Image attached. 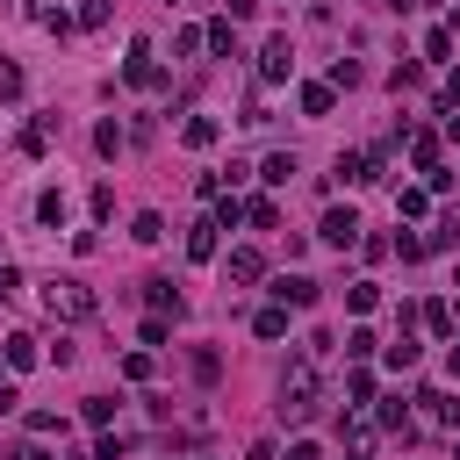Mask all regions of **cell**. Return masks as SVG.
Listing matches in <instances>:
<instances>
[{
    "mask_svg": "<svg viewBox=\"0 0 460 460\" xmlns=\"http://www.w3.org/2000/svg\"><path fill=\"white\" fill-rule=\"evenodd\" d=\"M273 295H280L288 310H310V303H317V280H310V273H288V280H273Z\"/></svg>",
    "mask_w": 460,
    "mask_h": 460,
    "instance_id": "52a82bcc",
    "label": "cell"
},
{
    "mask_svg": "<svg viewBox=\"0 0 460 460\" xmlns=\"http://www.w3.org/2000/svg\"><path fill=\"white\" fill-rule=\"evenodd\" d=\"M288 172H295V158H288V151H273V158L259 165V180H273V188H288Z\"/></svg>",
    "mask_w": 460,
    "mask_h": 460,
    "instance_id": "ffe728a7",
    "label": "cell"
},
{
    "mask_svg": "<svg viewBox=\"0 0 460 460\" xmlns=\"http://www.w3.org/2000/svg\"><path fill=\"white\" fill-rule=\"evenodd\" d=\"M130 238H137V245H158V238H165V216H158V209H144V216L130 223Z\"/></svg>",
    "mask_w": 460,
    "mask_h": 460,
    "instance_id": "2e32d148",
    "label": "cell"
},
{
    "mask_svg": "<svg viewBox=\"0 0 460 460\" xmlns=\"http://www.w3.org/2000/svg\"><path fill=\"white\" fill-rule=\"evenodd\" d=\"M425 245H432V252H453V245H460V216H446V223L432 230V238H425Z\"/></svg>",
    "mask_w": 460,
    "mask_h": 460,
    "instance_id": "44dd1931",
    "label": "cell"
},
{
    "mask_svg": "<svg viewBox=\"0 0 460 460\" xmlns=\"http://www.w3.org/2000/svg\"><path fill=\"white\" fill-rule=\"evenodd\" d=\"M259 273H266V259H259L252 245H238V252H230V259H223V280H238V288H252Z\"/></svg>",
    "mask_w": 460,
    "mask_h": 460,
    "instance_id": "5b68a950",
    "label": "cell"
},
{
    "mask_svg": "<svg viewBox=\"0 0 460 460\" xmlns=\"http://www.w3.org/2000/svg\"><path fill=\"white\" fill-rule=\"evenodd\" d=\"M381 425H388V432H410V410H402V395L381 402Z\"/></svg>",
    "mask_w": 460,
    "mask_h": 460,
    "instance_id": "cb8c5ba5",
    "label": "cell"
},
{
    "mask_svg": "<svg viewBox=\"0 0 460 460\" xmlns=\"http://www.w3.org/2000/svg\"><path fill=\"white\" fill-rule=\"evenodd\" d=\"M144 295H151V317H180V310H188L172 280H144Z\"/></svg>",
    "mask_w": 460,
    "mask_h": 460,
    "instance_id": "9c48e42d",
    "label": "cell"
},
{
    "mask_svg": "<svg viewBox=\"0 0 460 460\" xmlns=\"http://www.w3.org/2000/svg\"><path fill=\"white\" fill-rule=\"evenodd\" d=\"M15 460H50V453H43V446H22V453H15Z\"/></svg>",
    "mask_w": 460,
    "mask_h": 460,
    "instance_id": "d6a6232c",
    "label": "cell"
},
{
    "mask_svg": "<svg viewBox=\"0 0 460 460\" xmlns=\"http://www.w3.org/2000/svg\"><path fill=\"white\" fill-rule=\"evenodd\" d=\"M410 360H418V338H410V324H402V338L388 345V367H410Z\"/></svg>",
    "mask_w": 460,
    "mask_h": 460,
    "instance_id": "7402d4cb",
    "label": "cell"
},
{
    "mask_svg": "<svg viewBox=\"0 0 460 460\" xmlns=\"http://www.w3.org/2000/svg\"><path fill=\"white\" fill-rule=\"evenodd\" d=\"M202 36H209V50H223V58H238V29H230V22H209Z\"/></svg>",
    "mask_w": 460,
    "mask_h": 460,
    "instance_id": "d6986e66",
    "label": "cell"
},
{
    "mask_svg": "<svg viewBox=\"0 0 460 460\" xmlns=\"http://www.w3.org/2000/svg\"><path fill=\"white\" fill-rule=\"evenodd\" d=\"M395 209H402V216H425V209H432V195H425V188H402V195H395Z\"/></svg>",
    "mask_w": 460,
    "mask_h": 460,
    "instance_id": "484cf974",
    "label": "cell"
},
{
    "mask_svg": "<svg viewBox=\"0 0 460 460\" xmlns=\"http://www.w3.org/2000/svg\"><path fill=\"white\" fill-rule=\"evenodd\" d=\"M324 245H338V252L360 245V216H353V209H331V216H324Z\"/></svg>",
    "mask_w": 460,
    "mask_h": 460,
    "instance_id": "8992f818",
    "label": "cell"
},
{
    "mask_svg": "<svg viewBox=\"0 0 460 460\" xmlns=\"http://www.w3.org/2000/svg\"><path fill=\"white\" fill-rule=\"evenodd\" d=\"M80 418H87V425H108V418H115V402H108V395H87V402H80Z\"/></svg>",
    "mask_w": 460,
    "mask_h": 460,
    "instance_id": "d4e9b609",
    "label": "cell"
},
{
    "mask_svg": "<svg viewBox=\"0 0 460 460\" xmlns=\"http://www.w3.org/2000/svg\"><path fill=\"white\" fill-rule=\"evenodd\" d=\"M374 303H381V288H374V280H353V288H345V310H360V317H367Z\"/></svg>",
    "mask_w": 460,
    "mask_h": 460,
    "instance_id": "e0dca14e",
    "label": "cell"
},
{
    "mask_svg": "<svg viewBox=\"0 0 460 460\" xmlns=\"http://www.w3.org/2000/svg\"><path fill=\"white\" fill-rule=\"evenodd\" d=\"M331 101H338V87H324V80L303 87V115H331Z\"/></svg>",
    "mask_w": 460,
    "mask_h": 460,
    "instance_id": "ac0fdd59",
    "label": "cell"
},
{
    "mask_svg": "<svg viewBox=\"0 0 460 460\" xmlns=\"http://www.w3.org/2000/svg\"><path fill=\"white\" fill-rule=\"evenodd\" d=\"M425 58H439V65H446V58H453V29H432V36H425Z\"/></svg>",
    "mask_w": 460,
    "mask_h": 460,
    "instance_id": "4316f807",
    "label": "cell"
},
{
    "mask_svg": "<svg viewBox=\"0 0 460 460\" xmlns=\"http://www.w3.org/2000/svg\"><path fill=\"white\" fill-rule=\"evenodd\" d=\"M123 80H130V87H158V80H165V73H158V58H151V43H144V36H137V43H130V58H123Z\"/></svg>",
    "mask_w": 460,
    "mask_h": 460,
    "instance_id": "277c9868",
    "label": "cell"
},
{
    "mask_svg": "<svg viewBox=\"0 0 460 460\" xmlns=\"http://www.w3.org/2000/svg\"><path fill=\"white\" fill-rule=\"evenodd\" d=\"M36 360H43V345H36L29 331H15V338H8V367H36Z\"/></svg>",
    "mask_w": 460,
    "mask_h": 460,
    "instance_id": "4fadbf2b",
    "label": "cell"
},
{
    "mask_svg": "<svg viewBox=\"0 0 460 460\" xmlns=\"http://www.w3.org/2000/svg\"><path fill=\"white\" fill-rule=\"evenodd\" d=\"M418 402H425V418H432V425H460V402H453L446 388H425Z\"/></svg>",
    "mask_w": 460,
    "mask_h": 460,
    "instance_id": "30bf717a",
    "label": "cell"
},
{
    "mask_svg": "<svg viewBox=\"0 0 460 460\" xmlns=\"http://www.w3.org/2000/svg\"><path fill=\"white\" fill-rule=\"evenodd\" d=\"M252 331H259V338H288V303L259 310V317H252Z\"/></svg>",
    "mask_w": 460,
    "mask_h": 460,
    "instance_id": "9a60e30c",
    "label": "cell"
},
{
    "mask_svg": "<svg viewBox=\"0 0 460 460\" xmlns=\"http://www.w3.org/2000/svg\"><path fill=\"white\" fill-rule=\"evenodd\" d=\"M245 216H252V223H259V230H273V223H280V209H273V202H266V195H259V202H245Z\"/></svg>",
    "mask_w": 460,
    "mask_h": 460,
    "instance_id": "83f0119b",
    "label": "cell"
},
{
    "mask_svg": "<svg viewBox=\"0 0 460 460\" xmlns=\"http://www.w3.org/2000/svg\"><path fill=\"white\" fill-rule=\"evenodd\" d=\"M80 22H87V29H101V22H108V0H80Z\"/></svg>",
    "mask_w": 460,
    "mask_h": 460,
    "instance_id": "4dcf8cb0",
    "label": "cell"
},
{
    "mask_svg": "<svg viewBox=\"0 0 460 460\" xmlns=\"http://www.w3.org/2000/svg\"><path fill=\"white\" fill-rule=\"evenodd\" d=\"M22 288V266H0V295H15Z\"/></svg>",
    "mask_w": 460,
    "mask_h": 460,
    "instance_id": "1f68e13d",
    "label": "cell"
},
{
    "mask_svg": "<svg viewBox=\"0 0 460 460\" xmlns=\"http://www.w3.org/2000/svg\"><path fill=\"white\" fill-rule=\"evenodd\" d=\"M180 144H188V151H209V144H216V115H188Z\"/></svg>",
    "mask_w": 460,
    "mask_h": 460,
    "instance_id": "8fae6325",
    "label": "cell"
},
{
    "mask_svg": "<svg viewBox=\"0 0 460 460\" xmlns=\"http://www.w3.org/2000/svg\"><path fill=\"white\" fill-rule=\"evenodd\" d=\"M410 158L432 172V165H439V137H432V130H425V137H410Z\"/></svg>",
    "mask_w": 460,
    "mask_h": 460,
    "instance_id": "603a6c76",
    "label": "cell"
},
{
    "mask_svg": "<svg viewBox=\"0 0 460 460\" xmlns=\"http://www.w3.org/2000/svg\"><path fill=\"white\" fill-rule=\"evenodd\" d=\"M216 230H223V223H216V216H209V223H195V230H188V259H216Z\"/></svg>",
    "mask_w": 460,
    "mask_h": 460,
    "instance_id": "7c38bea8",
    "label": "cell"
},
{
    "mask_svg": "<svg viewBox=\"0 0 460 460\" xmlns=\"http://www.w3.org/2000/svg\"><path fill=\"white\" fill-rule=\"evenodd\" d=\"M453 288H460V273H453Z\"/></svg>",
    "mask_w": 460,
    "mask_h": 460,
    "instance_id": "74e56055",
    "label": "cell"
},
{
    "mask_svg": "<svg viewBox=\"0 0 460 460\" xmlns=\"http://www.w3.org/2000/svg\"><path fill=\"white\" fill-rule=\"evenodd\" d=\"M0 101H22V65H0Z\"/></svg>",
    "mask_w": 460,
    "mask_h": 460,
    "instance_id": "f546056e",
    "label": "cell"
},
{
    "mask_svg": "<svg viewBox=\"0 0 460 460\" xmlns=\"http://www.w3.org/2000/svg\"><path fill=\"white\" fill-rule=\"evenodd\" d=\"M453 331H460V310H453Z\"/></svg>",
    "mask_w": 460,
    "mask_h": 460,
    "instance_id": "d590c367",
    "label": "cell"
},
{
    "mask_svg": "<svg viewBox=\"0 0 460 460\" xmlns=\"http://www.w3.org/2000/svg\"><path fill=\"white\" fill-rule=\"evenodd\" d=\"M43 303H50V317L80 324V317H94V288L73 280V273H58V280H43Z\"/></svg>",
    "mask_w": 460,
    "mask_h": 460,
    "instance_id": "7a4b0ae2",
    "label": "cell"
},
{
    "mask_svg": "<svg viewBox=\"0 0 460 460\" xmlns=\"http://www.w3.org/2000/svg\"><path fill=\"white\" fill-rule=\"evenodd\" d=\"M425 324H432L439 338H453V310H446V303H425Z\"/></svg>",
    "mask_w": 460,
    "mask_h": 460,
    "instance_id": "f1b7e54d",
    "label": "cell"
},
{
    "mask_svg": "<svg viewBox=\"0 0 460 460\" xmlns=\"http://www.w3.org/2000/svg\"><path fill=\"white\" fill-rule=\"evenodd\" d=\"M288 73H295V43H288V36H273V43L259 50V80H266V87H280Z\"/></svg>",
    "mask_w": 460,
    "mask_h": 460,
    "instance_id": "3957f363",
    "label": "cell"
},
{
    "mask_svg": "<svg viewBox=\"0 0 460 460\" xmlns=\"http://www.w3.org/2000/svg\"><path fill=\"white\" fill-rule=\"evenodd\" d=\"M50 130H58V115H36V123L22 130V151H29V158H43V144H50Z\"/></svg>",
    "mask_w": 460,
    "mask_h": 460,
    "instance_id": "5bb4252c",
    "label": "cell"
},
{
    "mask_svg": "<svg viewBox=\"0 0 460 460\" xmlns=\"http://www.w3.org/2000/svg\"><path fill=\"white\" fill-rule=\"evenodd\" d=\"M288 460H317V446H295V453H288Z\"/></svg>",
    "mask_w": 460,
    "mask_h": 460,
    "instance_id": "836d02e7",
    "label": "cell"
},
{
    "mask_svg": "<svg viewBox=\"0 0 460 460\" xmlns=\"http://www.w3.org/2000/svg\"><path fill=\"white\" fill-rule=\"evenodd\" d=\"M280 418H317V360H295L280 374Z\"/></svg>",
    "mask_w": 460,
    "mask_h": 460,
    "instance_id": "6da1fadb",
    "label": "cell"
},
{
    "mask_svg": "<svg viewBox=\"0 0 460 460\" xmlns=\"http://www.w3.org/2000/svg\"><path fill=\"white\" fill-rule=\"evenodd\" d=\"M453 453H460V446H453Z\"/></svg>",
    "mask_w": 460,
    "mask_h": 460,
    "instance_id": "ab89813d",
    "label": "cell"
},
{
    "mask_svg": "<svg viewBox=\"0 0 460 460\" xmlns=\"http://www.w3.org/2000/svg\"><path fill=\"white\" fill-rule=\"evenodd\" d=\"M446 367H453V381H460V345H453V353H446Z\"/></svg>",
    "mask_w": 460,
    "mask_h": 460,
    "instance_id": "e575fe53",
    "label": "cell"
},
{
    "mask_svg": "<svg viewBox=\"0 0 460 460\" xmlns=\"http://www.w3.org/2000/svg\"><path fill=\"white\" fill-rule=\"evenodd\" d=\"M453 94H460V73H453Z\"/></svg>",
    "mask_w": 460,
    "mask_h": 460,
    "instance_id": "8d00e7d4",
    "label": "cell"
},
{
    "mask_svg": "<svg viewBox=\"0 0 460 460\" xmlns=\"http://www.w3.org/2000/svg\"><path fill=\"white\" fill-rule=\"evenodd\" d=\"M0 388H8V381H0Z\"/></svg>",
    "mask_w": 460,
    "mask_h": 460,
    "instance_id": "f35d334b",
    "label": "cell"
},
{
    "mask_svg": "<svg viewBox=\"0 0 460 460\" xmlns=\"http://www.w3.org/2000/svg\"><path fill=\"white\" fill-rule=\"evenodd\" d=\"M29 22H36V29H50V36H65V29H73L65 0H29Z\"/></svg>",
    "mask_w": 460,
    "mask_h": 460,
    "instance_id": "ba28073f",
    "label": "cell"
}]
</instances>
